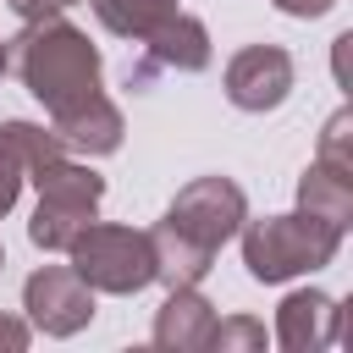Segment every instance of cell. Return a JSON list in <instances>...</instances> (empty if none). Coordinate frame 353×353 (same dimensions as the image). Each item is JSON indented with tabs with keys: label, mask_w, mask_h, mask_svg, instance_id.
Returning <instances> with one entry per match:
<instances>
[{
	"label": "cell",
	"mask_w": 353,
	"mask_h": 353,
	"mask_svg": "<svg viewBox=\"0 0 353 353\" xmlns=\"http://www.w3.org/2000/svg\"><path fill=\"white\" fill-rule=\"evenodd\" d=\"M72 270L94 287V292H116V298H132L154 281V243L149 232L138 226H116V221H88L72 243Z\"/></svg>",
	"instance_id": "cell-4"
},
{
	"label": "cell",
	"mask_w": 353,
	"mask_h": 353,
	"mask_svg": "<svg viewBox=\"0 0 353 353\" xmlns=\"http://www.w3.org/2000/svg\"><path fill=\"white\" fill-rule=\"evenodd\" d=\"M6 66H17L22 88L50 110V127L88 110L105 88V66H99V50L88 44V33L66 17H33L22 22L11 39H6Z\"/></svg>",
	"instance_id": "cell-2"
},
{
	"label": "cell",
	"mask_w": 353,
	"mask_h": 353,
	"mask_svg": "<svg viewBox=\"0 0 353 353\" xmlns=\"http://www.w3.org/2000/svg\"><path fill=\"white\" fill-rule=\"evenodd\" d=\"M50 132H55V138H61L66 149H77V154H116V149H121V132H127V127H121V110H116V105H110V99L99 94V99H94L88 110H77V116L55 121Z\"/></svg>",
	"instance_id": "cell-12"
},
{
	"label": "cell",
	"mask_w": 353,
	"mask_h": 353,
	"mask_svg": "<svg viewBox=\"0 0 353 353\" xmlns=\"http://www.w3.org/2000/svg\"><path fill=\"white\" fill-rule=\"evenodd\" d=\"M210 347H221V353H254V347H265V325L248 320V314L215 320V342H210Z\"/></svg>",
	"instance_id": "cell-15"
},
{
	"label": "cell",
	"mask_w": 353,
	"mask_h": 353,
	"mask_svg": "<svg viewBox=\"0 0 353 353\" xmlns=\"http://www.w3.org/2000/svg\"><path fill=\"white\" fill-rule=\"evenodd\" d=\"M22 309L44 336H77L94 320V287L72 265H44L22 281Z\"/></svg>",
	"instance_id": "cell-8"
},
{
	"label": "cell",
	"mask_w": 353,
	"mask_h": 353,
	"mask_svg": "<svg viewBox=\"0 0 353 353\" xmlns=\"http://www.w3.org/2000/svg\"><path fill=\"white\" fill-rule=\"evenodd\" d=\"M33 342V331L22 325V320H11V314H0V347H11V353H22Z\"/></svg>",
	"instance_id": "cell-18"
},
{
	"label": "cell",
	"mask_w": 353,
	"mask_h": 353,
	"mask_svg": "<svg viewBox=\"0 0 353 353\" xmlns=\"http://www.w3.org/2000/svg\"><path fill=\"white\" fill-rule=\"evenodd\" d=\"M270 6H276V11H287V17H303V22H309V17H325L336 0H270Z\"/></svg>",
	"instance_id": "cell-19"
},
{
	"label": "cell",
	"mask_w": 353,
	"mask_h": 353,
	"mask_svg": "<svg viewBox=\"0 0 353 353\" xmlns=\"http://www.w3.org/2000/svg\"><path fill=\"white\" fill-rule=\"evenodd\" d=\"M347 127H353V116L336 110L325 121V132H320V149H314L309 171L298 176V210H309V215H320V221H331L342 232L353 221V149H347Z\"/></svg>",
	"instance_id": "cell-6"
},
{
	"label": "cell",
	"mask_w": 353,
	"mask_h": 353,
	"mask_svg": "<svg viewBox=\"0 0 353 353\" xmlns=\"http://www.w3.org/2000/svg\"><path fill=\"white\" fill-rule=\"evenodd\" d=\"M0 154H11V160L22 165V176H33V171H44L50 160H61L66 143H61L50 127H39V121L11 116V121H0Z\"/></svg>",
	"instance_id": "cell-14"
},
{
	"label": "cell",
	"mask_w": 353,
	"mask_h": 353,
	"mask_svg": "<svg viewBox=\"0 0 353 353\" xmlns=\"http://www.w3.org/2000/svg\"><path fill=\"white\" fill-rule=\"evenodd\" d=\"M66 6H77V0H11V11H17L22 22H33V17H61Z\"/></svg>",
	"instance_id": "cell-17"
},
{
	"label": "cell",
	"mask_w": 353,
	"mask_h": 353,
	"mask_svg": "<svg viewBox=\"0 0 353 353\" xmlns=\"http://www.w3.org/2000/svg\"><path fill=\"white\" fill-rule=\"evenodd\" d=\"M204 66H210V28L188 11H176L154 33L138 39V61H127V88L143 94L165 72H204Z\"/></svg>",
	"instance_id": "cell-7"
},
{
	"label": "cell",
	"mask_w": 353,
	"mask_h": 353,
	"mask_svg": "<svg viewBox=\"0 0 353 353\" xmlns=\"http://www.w3.org/2000/svg\"><path fill=\"white\" fill-rule=\"evenodd\" d=\"M0 77H6V39H0Z\"/></svg>",
	"instance_id": "cell-20"
},
{
	"label": "cell",
	"mask_w": 353,
	"mask_h": 353,
	"mask_svg": "<svg viewBox=\"0 0 353 353\" xmlns=\"http://www.w3.org/2000/svg\"><path fill=\"white\" fill-rule=\"evenodd\" d=\"M215 303L199 292V287H171L165 303L154 309V347H171V353H210L215 342Z\"/></svg>",
	"instance_id": "cell-11"
},
{
	"label": "cell",
	"mask_w": 353,
	"mask_h": 353,
	"mask_svg": "<svg viewBox=\"0 0 353 353\" xmlns=\"http://www.w3.org/2000/svg\"><path fill=\"white\" fill-rule=\"evenodd\" d=\"M248 221V199L232 176H193L165 215L154 221L149 243H154V281L165 287H199L221 254V243L237 237V226Z\"/></svg>",
	"instance_id": "cell-1"
},
{
	"label": "cell",
	"mask_w": 353,
	"mask_h": 353,
	"mask_svg": "<svg viewBox=\"0 0 353 353\" xmlns=\"http://www.w3.org/2000/svg\"><path fill=\"white\" fill-rule=\"evenodd\" d=\"M342 336V303L320 287H298L276 309V342L287 353H320Z\"/></svg>",
	"instance_id": "cell-10"
},
{
	"label": "cell",
	"mask_w": 353,
	"mask_h": 353,
	"mask_svg": "<svg viewBox=\"0 0 353 353\" xmlns=\"http://www.w3.org/2000/svg\"><path fill=\"white\" fill-rule=\"evenodd\" d=\"M182 11V0H94V17H99V28L105 33H116V39H143V33H154L165 17H176Z\"/></svg>",
	"instance_id": "cell-13"
},
{
	"label": "cell",
	"mask_w": 353,
	"mask_h": 353,
	"mask_svg": "<svg viewBox=\"0 0 353 353\" xmlns=\"http://www.w3.org/2000/svg\"><path fill=\"white\" fill-rule=\"evenodd\" d=\"M39 182V210L28 221V237L33 248L44 254H61L94 215H99V199H105V176L94 165H77V160H50L44 171H33Z\"/></svg>",
	"instance_id": "cell-5"
},
{
	"label": "cell",
	"mask_w": 353,
	"mask_h": 353,
	"mask_svg": "<svg viewBox=\"0 0 353 353\" xmlns=\"http://www.w3.org/2000/svg\"><path fill=\"white\" fill-rule=\"evenodd\" d=\"M237 237H243V265H248L254 281H292V276H309V270L331 265L336 248H342V226H331V221H320V215H309V210L243 221Z\"/></svg>",
	"instance_id": "cell-3"
},
{
	"label": "cell",
	"mask_w": 353,
	"mask_h": 353,
	"mask_svg": "<svg viewBox=\"0 0 353 353\" xmlns=\"http://www.w3.org/2000/svg\"><path fill=\"white\" fill-rule=\"evenodd\" d=\"M17 193H22V165L11 154H0V215L17 204Z\"/></svg>",
	"instance_id": "cell-16"
},
{
	"label": "cell",
	"mask_w": 353,
	"mask_h": 353,
	"mask_svg": "<svg viewBox=\"0 0 353 353\" xmlns=\"http://www.w3.org/2000/svg\"><path fill=\"white\" fill-rule=\"evenodd\" d=\"M292 55L281 44H243L232 61H226V99L248 116H265V110H281L287 94H292Z\"/></svg>",
	"instance_id": "cell-9"
},
{
	"label": "cell",
	"mask_w": 353,
	"mask_h": 353,
	"mask_svg": "<svg viewBox=\"0 0 353 353\" xmlns=\"http://www.w3.org/2000/svg\"><path fill=\"white\" fill-rule=\"evenodd\" d=\"M0 265H6V254H0Z\"/></svg>",
	"instance_id": "cell-21"
}]
</instances>
